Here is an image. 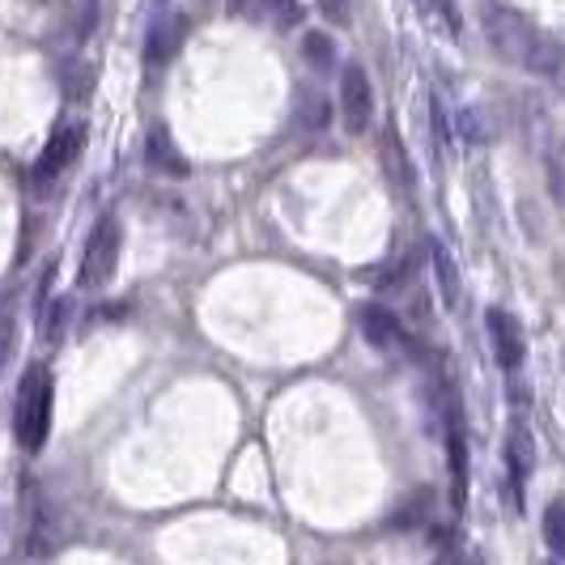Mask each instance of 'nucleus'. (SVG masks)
Here are the masks:
<instances>
[{
    "mask_svg": "<svg viewBox=\"0 0 565 565\" xmlns=\"http://www.w3.org/2000/svg\"><path fill=\"white\" fill-rule=\"evenodd\" d=\"M52 404H56L52 370L30 366L18 383V399H13V434H18L22 451H43V443L52 434Z\"/></svg>",
    "mask_w": 565,
    "mask_h": 565,
    "instance_id": "1",
    "label": "nucleus"
},
{
    "mask_svg": "<svg viewBox=\"0 0 565 565\" xmlns=\"http://www.w3.org/2000/svg\"><path fill=\"white\" fill-rule=\"evenodd\" d=\"M481 30H484V43H489L502 60L519 64V68H523V60L532 56L536 39L544 34V30L532 26L519 9H510V4H502V0L481 4Z\"/></svg>",
    "mask_w": 565,
    "mask_h": 565,
    "instance_id": "2",
    "label": "nucleus"
},
{
    "mask_svg": "<svg viewBox=\"0 0 565 565\" xmlns=\"http://www.w3.org/2000/svg\"><path fill=\"white\" fill-rule=\"evenodd\" d=\"M119 247H124V230H119V217L107 213V217L94 226L89 243H85L82 273H77L82 289H103V285H111L115 268H119Z\"/></svg>",
    "mask_w": 565,
    "mask_h": 565,
    "instance_id": "3",
    "label": "nucleus"
},
{
    "mask_svg": "<svg viewBox=\"0 0 565 565\" xmlns=\"http://www.w3.org/2000/svg\"><path fill=\"white\" fill-rule=\"evenodd\" d=\"M370 111H374V89H370V77L362 64H344L340 73V115H344V128L358 137L366 132Z\"/></svg>",
    "mask_w": 565,
    "mask_h": 565,
    "instance_id": "4",
    "label": "nucleus"
},
{
    "mask_svg": "<svg viewBox=\"0 0 565 565\" xmlns=\"http://www.w3.org/2000/svg\"><path fill=\"white\" fill-rule=\"evenodd\" d=\"M358 328H362V337H366L374 349H383V353H413L408 328H404L399 315L387 311V307H362V311H358Z\"/></svg>",
    "mask_w": 565,
    "mask_h": 565,
    "instance_id": "5",
    "label": "nucleus"
},
{
    "mask_svg": "<svg viewBox=\"0 0 565 565\" xmlns=\"http://www.w3.org/2000/svg\"><path fill=\"white\" fill-rule=\"evenodd\" d=\"M484 328H489V344H493V358L502 370H519L523 366V353H527V340H523V328L519 319L502 307H489L484 315Z\"/></svg>",
    "mask_w": 565,
    "mask_h": 565,
    "instance_id": "6",
    "label": "nucleus"
},
{
    "mask_svg": "<svg viewBox=\"0 0 565 565\" xmlns=\"http://www.w3.org/2000/svg\"><path fill=\"white\" fill-rule=\"evenodd\" d=\"M85 145V128L82 124H68V128H60L56 137H52V145L43 149V158L34 162V188H47L52 179H56L60 170H68L73 162H77V153H82Z\"/></svg>",
    "mask_w": 565,
    "mask_h": 565,
    "instance_id": "7",
    "label": "nucleus"
},
{
    "mask_svg": "<svg viewBox=\"0 0 565 565\" xmlns=\"http://www.w3.org/2000/svg\"><path fill=\"white\" fill-rule=\"evenodd\" d=\"M523 73H532L536 82H544L553 94L565 98V43H557L553 34H540L532 56L523 60Z\"/></svg>",
    "mask_w": 565,
    "mask_h": 565,
    "instance_id": "8",
    "label": "nucleus"
},
{
    "mask_svg": "<svg viewBox=\"0 0 565 565\" xmlns=\"http://www.w3.org/2000/svg\"><path fill=\"white\" fill-rule=\"evenodd\" d=\"M183 39H188V18L183 13H162L149 34H145V64L149 68H158V64H167L179 47H183Z\"/></svg>",
    "mask_w": 565,
    "mask_h": 565,
    "instance_id": "9",
    "label": "nucleus"
},
{
    "mask_svg": "<svg viewBox=\"0 0 565 565\" xmlns=\"http://www.w3.org/2000/svg\"><path fill=\"white\" fill-rule=\"evenodd\" d=\"M507 459H510V484H514V498L523 502L527 477H532V468H536V438H532L523 425H514V429H510Z\"/></svg>",
    "mask_w": 565,
    "mask_h": 565,
    "instance_id": "10",
    "label": "nucleus"
},
{
    "mask_svg": "<svg viewBox=\"0 0 565 565\" xmlns=\"http://www.w3.org/2000/svg\"><path fill=\"white\" fill-rule=\"evenodd\" d=\"M429 264H434V285H438V298L447 311H459L463 302V281H459V268H455L451 252L443 243H429Z\"/></svg>",
    "mask_w": 565,
    "mask_h": 565,
    "instance_id": "11",
    "label": "nucleus"
},
{
    "mask_svg": "<svg viewBox=\"0 0 565 565\" xmlns=\"http://www.w3.org/2000/svg\"><path fill=\"white\" fill-rule=\"evenodd\" d=\"M145 162L153 170H162V174H188V162H183V153L174 149V141H170L167 128H153L149 132V145H145Z\"/></svg>",
    "mask_w": 565,
    "mask_h": 565,
    "instance_id": "12",
    "label": "nucleus"
},
{
    "mask_svg": "<svg viewBox=\"0 0 565 565\" xmlns=\"http://www.w3.org/2000/svg\"><path fill=\"white\" fill-rule=\"evenodd\" d=\"M544 183H548V196L565 209V141H553L544 149Z\"/></svg>",
    "mask_w": 565,
    "mask_h": 565,
    "instance_id": "13",
    "label": "nucleus"
},
{
    "mask_svg": "<svg viewBox=\"0 0 565 565\" xmlns=\"http://www.w3.org/2000/svg\"><path fill=\"white\" fill-rule=\"evenodd\" d=\"M252 9H259L255 18H268L277 30H289L302 22V9H298V0H252Z\"/></svg>",
    "mask_w": 565,
    "mask_h": 565,
    "instance_id": "14",
    "label": "nucleus"
},
{
    "mask_svg": "<svg viewBox=\"0 0 565 565\" xmlns=\"http://www.w3.org/2000/svg\"><path fill=\"white\" fill-rule=\"evenodd\" d=\"M298 111H302L298 119H302L307 128H323L328 115H332V103H328L323 94H315V89H302V94H298Z\"/></svg>",
    "mask_w": 565,
    "mask_h": 565,
    "instance_id": "15",
    "label": "nucleus"
},
{
    "mask_svg": "<svg viewBox=\"0 0 565 565\" xmlns=\"http://www.w3.org/2000/svg\"><path fill=\"white\" fill-rule=\"evenodd\" d=\"M544 540L565 562V502H553V507L544 510Z\"/></svg>",
    "mask_w": 565,
    "mask_h": 565,
    "instance_id": "16",
    "label": "nucleus"
},
{
    "mask_svg": "<svg viewBox=\"0 0 565 565\" xmlns=\"http://www.w3.org/2000/svg\"><path fill=\"white\" fill-rule=\"evenodd\" d=\"M302 56L311 60L319 73H328V68L337 64V47H332V39H328V34H307V43H302Z\"/></svg>",
    "mask_w": 565,
    "mask_h": 565,
    "instance_id": "17",
    "label": "nucleus"
},
{
    "mask_svg": "<svg viewBox=\"0 0 565 565\" xmlns=\"http://www.w3.org/2000/svg\"><path fill=\"white\" fill-rule=\"evenodd\" d=\"M429 132H434V145H438V153L447 158V145H451V128H447V111H443V103H438V98H429Z\"/></svg>",
    "mask_w": 565,
    "mask_h": 565,
    "instance_id": "18",
    "label": "nucleus"
},
{
    "mask_svg": "<svg viewBox=\"0 0 565 565\" xmlns=\"http://www.w3.org/2000/svg\"><path fill=\"white\" fill-rule=\"evenodd\" d=\"M459 137L468 145H484L481 111H477V107H463V111H459Z\"/></svg>",
    "mask_w": 565,
    "mask_h": 565,
    "instance_id": "19",
    "label": "nucleus"
},
{
    "mask_svg": "<svg viewBox=\"0 0 565 565\" xmlns=\"http://www.w3.org/2000/svg\"><path fill=\"white\" fill-rule=\"evenodd\" d=\"M64 319H68V302H56V307H52V315H47V323H43V337L60 340V332H64Z\"/></svg>",
    "mask_w": 565,
    "mask_h": 565,
    "instance_id": "20",
    "label": "nucleus"
},
{
    "mask_svg": "<svg viewBox=\"0 0 565 565\" xmlns=\"http://www.w3.org/2000/svg\"><path fill=\"white\" fill-rule=\"evenodd\" d=\"M13 340H18V332H13V319H0V370H4L9 353H13Z\"/></svg>",
    "mask_w": 565,
    "mask_h": 565,
    "instance_id": "21",
    "label": "nucleus"
},
{
    "mask_svg": "<svg viewBox=\"0 0 565 565\" xmlns=\"http://www.w3.org/2000/svg\"><path fill=\"white\" fill-rule=\"evenodd\" d=\"M323 13H328V18H337V22H349V9H344V0H323Z\"/></svg>",
    "mask_w": 565,
    "mask_h": 565,
    "instance_id": "22",
    "label": "nucleus"
},
{
    "mask_svg": "<svg viewBox=\"0 0 565 565\" xmlns=\"http://www.w3.org/2000/svg\"><path fill=\"white\" fill-rule=\"evenodd\" d=\"M434 565H463V562H459V557H451V553H443V557H438Z\"/></svg>",
    "mask_w": 565,
    "mask_h": 565,
    "instance_id": "23",
    "label": "nucleus"
}]
</instances>
